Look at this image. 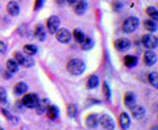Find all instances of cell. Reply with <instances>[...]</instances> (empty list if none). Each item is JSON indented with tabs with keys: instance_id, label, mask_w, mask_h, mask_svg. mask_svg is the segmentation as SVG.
<instances>
[{
	"instance_id": "4fadbf2b",
	"label": "cell",
	"mask_w": 158,
	"mask_h": 130,
	"mask_svg": "<svg viewBox=\"0 0 158 130\" xmlns=\"http://www.w3.org/2000/svg\"><path fill=\"white\" fill-rule=\"evenodd\" d=\"M124 103L128 108H132L133 105L136 104V96L133 92H127L125 93V97H124Z\"/></svg>"
},
{
	"instance_id": "4dcf8cb0",
	"label": "cell",
	"mask_w": 158,
	"mask_h": 130,
	"mask_svg": "<svg viewBox=\"0 0 158 130\" xmlns=\"http://www.w3.org/2000/svg\"><path fill=\"white\" fill-rule=\"evenodd\" d=\"M33 59L31 58V57H25V59H24V63H23V66H27V67H32L33 66Z\"/></svg>"
},
{
	"instance_id": "ba28073f",
	"label": "cell",
	"mask_w": 158,
	"mask_h": 130,
	"mask_svg": "<svg viewBox=\"0 0 158 130\" xmlns=\"http://www.w3.org/2000/svg\"><path fill=\"white\" fill-rule=\"evenodd\" d=\"M115 47L120 51H124V50H128L131 47V41L127 38H120V39H116L115 41Z\"/></svg>"
},
{
	"instance_id": "6da1fadb",
	"label": "cell",
	"mask_w": 158,
	"mask_h": 130,
	"mask_svg": "<svg viewBox=\"0 0 158 130\" xmlns=\"http://www.w3.org/2000/svg\"><path fill=\"white\" fill-rule=\"evenodd\" d=\"M86 70V64L81 59H71L67 63V71L71 75H82Z\"/></svg>"
},
{
	"instance_id": "83f0119b",
	"label": "cell",
	"mask_w": 158,
	"mask_h": 130,
	"mask_svg": "<svg viewBox=\"0 0 158 130\" xmlns=\"http://www.w3.org/2000/svg\"><path fill=\"white\" fill-rule=\"evenodd\" d=\"M36 36L41 39V41L45 38V29H44L42 25H37L36 26Z\"/></svg>"
},
{
	"instance_id": "f1b7e54d",
	"label": "cell",
	"mask_w": 158,
	"mask_h": 130,
	"mask_svg": "<svg viewBox=\"0 0 158 130\" xmlns=\"http://www.w3.org/2000/svg\"><path fill=\"white\" fill-rule=\"evenodd\" d=\"M24 59H25V57H24L21 53H15V55H13V61L16 62L17 64H23V63H24Z\"/></svg>"
},
{
	"instance_id": "9c48e42d",
	"label": "cell",
	"mask_w": 158,
	"mask_h": 130,
	"mask_svg": "<svg viewBox=\"0 0 158 130\" xmlns=\"http://www.w3.org/2000/svg\"><path fill=\"white\" fill-rule=\"evenodd\" d=\"M131 111H132L133 117L137 118V120H142L145 117V109L142 108L141 105H137V104H135V105L131 108Z\"/></svg>"
},
{
	"instance_id": "4316f807",
	"label": "cell",
	"mask_w": 158,
	"mask_h": 130,
	"mask_svg": "<svg viewBox=\"0 0 158 130\" xmlns=\"http://www.w3.org/2000/svg\"><path fill=\"white\" fill-rule=\"evenodd\" d=\"M73 36H74V39H75L77 42H79V43H81L83 39L86 38L85 34H83V32L81 30V29H75V30H74V33H73Z\"/></svg>"
},
{
	"instance_id": "836d02e7",
	"label": "cell",
	"mask_w": 158,
	"mask_h": 130,
	"mask_svg": "<svg viewBox=\"0 0 158 130\" xmlns=\"http://www.w3.org/2000/svg\"><path fill=\"white\" fill-rule=\"evenodd\" d=\"M6 51H7V45H6V42L0 41V54H4Z\"/></svg>"
},
{
	"instance_id": "44dd1931",
	"label": "cell",
	"mask_w": 158,
	"mask_h": 130,
	"mask_svg": "<svg viewBox=\"0 0 158 130\" xmlns=\"http://www.w3.org/2000/svg\"><path fill=\"white\" fill-rule=\"evenodd\" d=\"M124 63L127 67H135L137 64V58L135 55H127L124 58Z\"/></svg>"
},
{
	"instance_id": "484cf974",
	"label": "cell",
	"mask_w": 158,
	"mask_h": 130,
	"mask_svg": "<svg viewBox=\"0 0 158 130\" xmlns=\"http://www.w3.org/2000/svg\"><path fill=\"white\" fill-rule=\"evenodd\" d=\"M81 46H82L83 50H90V49H92V46H94V41H92L90 37H86V38L81 42Z\"/></svg>"
},
{
	"instance_id": "5bb4252c",
	"label": "cell",
	"mask_w": 158,
	"mask_h": 130,
	"mask_svg": "<svg viewBox=\"0 0 158 130\" xmlns=\"http://www.w3.org/2000/svg\"><path fill=\"white\" fill-rule=\"evenodd\" d=\"M118 121H120V125H121L123 128L128 129V128H129V125H131V117L128 116V113L123 112L120 114V117H118Z\"/></svg>"
},
{
	"instance_id": "cb8c5ba5",
	"label": "cell",
	"mask_w": 158,
	"mask_h": 130,
	"mask_svg": "<svg viewBox=\"0 0 158 130\" xmlns=\"http://www.w3.org/2000/svg\"><path fill=\"white\" fill-rule=\"evenodd\" d=\"M24 53H25L27 55L32 57L34 54H37V47L34 46V45H25V46H24Z\"/></svg>"
},
{
	"instance_id": "d6a6232c",
	"label": "cell",
	"mask_w": 158,
	"mask_h": 130,
	"mask_svg": "<svg viewBox=\"0 0 158 130\" xmlns=\"http://www.w3.org/2000/svg\"><path fill=\"white\" fill-rule=\"evenodd\" d=\"M103 91H104V95H106L107 99L111 97V91H110V88H108V84H107V83L103 84Z\"/></svg>"
},
{
	"instance_id": "7402d4cb",
	"label": "cell",
	"mask_w": 158,
	"mask_h": 130,
	"mask_svg": "<svg viewBox=\"0 0 158 130\" xmlns=\"http://www.w3.org/2000/svg\"><path fill=\"white\" fill-rule=\"evenodd\" d=\"M98 84H99L98 76H96V75H91V76L88 78V80H87V87L91 88V89H94V88L98 87Z\"/></svg>"
},
{
	"instance_id": "d4e9b609",
	"label": "cell",
	"mask_w": 158,
	"mask_h": 130,
	"mask_svg": "<svg viewBox=\"0 0 158 130\" xmlns=\"http://www.w3.org/2000/svg\"><path fill=\"white\" fill-rule=\"evenodd\" d=\"M7 68L9 72H17L19 71V64L13 61V59H8L7 61Z\"/></svg>"
},
{
	"instance_id": "5b68a950",
	"label": "cell",
	"mask_w": 158,
	"mask_h": 130,
	"mask_svg": "<svg viewBox=\"0 0 158 130\" xmlns=\"http://www.w3.org/2000/svg\"><path fill=\"white\" fill-rule=\"evenodd\" d=\"M99 122L104 129L107 130H113L115 129V121L112 120L111 116H108V114H102L100 117H99Z\"/></svg>"
},
{
	"instance_id": "3957f363",
	"label": "cell",
	"mask_w": 158,
	"mask_h": 130,
	"mask_svg": "<svg viewBox=\"0 0 158 130\" xmlns=\"http://www.w3.org/2000/svg\"><path fill=\"white\" fill-rule=\"evenodd\" d=\"M21 103H23V105L25 107V108L33 109V108L37 107V104H38V97H37L36 93H28V95H25V96L23 97Z\"/></svg>"
},
{
	"instance_id": "52a82bcc",
	"label": "cell",
	"mask_w": 158,
	"mask_h": 130,
	"mask_svg": "<svg viewBox=\"0 0 158 130\" xmlns=\"http://www.w3.org/2000/svg\"><path fill=\"white\" fill-rule=\"evenodd\" d=\"M57 39L61 43H69L70 42V39H71V33L65 28L58 29L57 30Z\"/></svg>"
},
{
	"instance_id": "1f68e13d",
	"label": "cell",
	"mask_w": 158,
	"mask_h": 130,
	"mask_svg": "<svg viewBox=\"0 0 158 130\" xmlns=\"http://www.w3.org/2000/svg\"><path fill=\"white\" fill-rule=\"evenodd\" d=\"M75 112H77V109H75V105H69L67 108V113H69V116L70 117H75Z\"/></svg>"
},
{
	"instance_id": "30bf717a",
	"label": "cell",
	"mask_w": 158,
	"mask_h": 130,
	"mask_svg": "<svg viewBox=\"0 0 158 130\" xmlns=\"http://www.w3.org/2000/svg\"><path fill=\"white\" fill-rule=\"evenodd\" d=\"M87 7H88L87 0H77V4H75V7H74V11H75L77 14H83L87 11Z\"/></svg>"
},
{
	"instance_id": "7a4b0ae2",
	"label": "cell",
	"mask_w": 158,
	"mask_h": 130,
	"mask_svg": "<svg viewBox=\"0 0 158 130\" xmlns=\"http://www.w3.org/2000/svg\"><path fill=\"white\" fill-rule=\"evenodd\" d=\"M138 25H140V20H138L137 17H135V16L128 17L124 21V24H123V32L132 33L138 28Z\"/></svg>"
},
{
	"instance_id": "603a6c76",
	"label": "cell",
	"mask_w": 158,
	"mask_h": 130,
	"mask_svg": "<svg viewBox=\"0 0 158 130\" xmlns=\"http://www.w3.org/2000/svg\"><path fill=\"white\" fill-rule=\"evenodd\" d=\"M144 26L148 32H156L157 30V25H156V21L153 20H145L144 21Z\"/></svg>"
},
{
	"instance_id": "8d00e7d4",
	"label": "cell",
	"mask_w": 158,
	"mask_h": 130,
	"mask_svg": "<svg viewBox=\"0 0 158 130\" xmlns=\"http://www.w3.org/2000/svg\"><path fill=\"white\" fill-rule=\"evenodd\" d=\"M21 105H23V103H21V101H17V103H16V107H15V108H17L19 111H23V107H21Z\"/></svg>"
},
{
	"instance_id": "277c9868",
	"label": "cell",
	"mask_w": 158,
	"mask_h": 130,
	"mask_svg": "<svg viewBox=\"0 0 158 130\" xmlns=\"http://www.w3.org/2000/svg\"><path fill=\"white\" fill-rule=\"evenodd\" d=\"M142 45L146 47V49H154L158 46V38L156 36H153V34H145L144 37H142Z\"/></svg>"
},
{
	"instance_id": "ab89813d",
	"label": "cell",
	"mask_w": 158,
	"mask_h": 130,
	"mask_svg": "<svg viewBox=\"0 0 158 130\" xmlns=\"http://www.w3.org/2000/svg\"><path fill=\"white\" fill-rule=\"evenodd\" d=\"M150 130H158V126L157 125H153V126L150 128Z\"/></svg>"
},
{
	"instance_id": "7c38bea8",
	"label": "cell",
	"mask_w": 158,
	"mask_h": 130,
	"mask_svg": "<svg viewBox=\"0 0 158 130\" xmlns=\"http://www.w3.org/2000/svg\"><path fill=\"white\" fill-rule=\"evenodd\" d=\"M7 11L11 16H17V14L20 13V7H19V4L16 2H9L7 4Z\"/></svg>"
},
{
	"instance_id": "f546056e",
	"label": "cell",
	"mask_w": 158,
	"mask_h": 130,
	"mask_svg": "<svg viewBox=\"0 0 158 130\" xmlns=\"http://www.w3.org/2000/svg\"><path fill=\"white\" fill-rule=\"evenodd\" d=\"M0 101L2 103L7 101V91H6V88H3V87H0Z\"/></svg>"
},
{
	"instance_id": "2e32d148",
	"label": "cell",
	"mask_w": 158,
	"mask_h": 130,
	"mask_svg": "<svg viewBox=\"0 0 158 130\" xmlns=\"http://www.w3.org/2000/svg\"><path fill=\"white\" fill-rule=\"evenodd\" d=\"M98 122H99V118L96 117V114H90V116L87 117V120H86V125L88 128H91V129L96 128Z\"/></svg>"
},
{
	"instance_id": "f35d334b",
	"label": "cell",
	"mask_w": 158,
	"mask_h": 130,
	"mask_svg": "<svg viewBox=\"0 0 158 130\" xmlns=\"http://www.w3.org/2000/svg\"><path fill=\"white\" fill-rule=\"evenodd\" d=\"M66 3H69V4H74V3H77V0H66Z\"/></svg>"
},
{
	"instance_id": "d590c367",
	"label": "cell",
	"mask_w": 158,
	"mask_h": 130,
	"mask_svg": "<svg viewBox=\"0 0 158 130\" xmlns=\"http://www.w3.org/2000/svg\"><path fill=\"white\" fill-rule=\"evenodd\" d=\"M2 113L6 116L7 118H9V120H12V116H11V113H9L8 111H6V109H2Z\"/></svg>"
},
{
	"instance_id": "8fae6325",
	"label": "cell",
	"mask_w": 158,
	"mask_h": 130,
	"mask_svg": "<svg viewBox=\"0 0 158 130\" xmlns=\"http://www.w3.org/2000/svg\"><path fill=\"white\" fill-rule=\"evenodd\" d=\"M144 62L146 66H153L157 62V55L156 53H153L152 50H148V51L144 54Z\"/></svg>"
},
{
	"instance_id": "e575fe53",
	"label": "cell",
	"mask_w": 158,
	"mask_h": 130,
	"mask_svg": "<svg viewBox=\"0 0 158 130\" xmlns=\"http://www.w3.org/2000/svg\"><path fill=\"white\" fill-rule=\"evenodd\" d=\"M42 4H44V0H36V6H34V8L40 9V8L42 7Z\"/></svg>"
},
{
	"instance_id": "ffe728a7",
	"label": "cell",
	"mask_w": 158,
	"mask_h": 130,
	"mask_svg": "<svg viewBox=\"0 0 158 130\" xmlns=\"http://www.w3.org/2000/svg\"><path fill=\"white\" fill-rule=\"evenodd\" d=\"M148 80L156 89H158V72H150L148 76Z\"/></svg>"
},
{
	"instance_id": "60d3db41",
	"label": "cell",
	"mask_w": 158,
	"mask_h": 130,
	"mask_svg": "<svg viewBox=\"0 0 158 130\" xmlns=\"http://www.w3.org/2000/svg\"><path fill=\"white\" fill-rule=\"evenodd\" d=\"M0 130H4V129H3V128H0Z\"/></svg>"
},
{
	"instance_id": "8992f818",
	"label": "cell",
	"mask_w": 158,
	"mask_h": 130,
	"mask_svg": "<svg viewBox=\"0 0 158 130\" xmlns=\"http://www.w3.org/2000/svg\"><path fill=\"white\" fill-rule=\"evenodd\" d=\"M59 17L58 16H50L48 18V30L50 34L57 33V30L59 29Z\"/></svg>"
},
{
	"instance_id": "ac0fdd59",
	"label": "cell",
	"mask_w": 158,
	"mask_h": 130,
	"mask_svg": "<svg viewBox=\"0 0 158 130\" xmlns=\"http://www.w3.org/2000/svg\"><path fill=\"white\" fill-rule=\"evenodd\" d=\"M28 91V86L25 83H23V82H20L16 84V87H15V93L16 95H24Z\"/></svg>"
},
{
	"instance_id": "74e56055",
	"label": "cell",
	"mask_w": 158,
	"mask_h": 130,
	"mask_svg": "<svg viewBox=\"0 0 158 130\" xmlns=\"http://www.w3.org/2000/svg\"><path fill=\"white\" fill-rule=\"evenodd\" d=\"M66 0H56V3L58 4V6H62V4H65Z\"/></svg>"
},
{
	"instance_id": "e0dca14e",
	"label": "cell",
	"mask_w": 158,
	"mask_h": 130,
	"mask_svg": "<svg viewBox=\"0 0 158 130\" xmlns=\"http://www.w3.org/2000/svg\"><path fill=\"white\" fill-rule=\"evenodd\" d=\"M146 13L148 16L150 17V20H153V21H158V9L154 8V7H148L146 8Z\"/></svg>"
},
{
	"instance_id": "d6986e66",
	"label": "cell",
	"mask_w": 158,
	"mask_h": 130,
	"mask_svg": "<svg viewBox=\"0 0 158 130\" xmlns=\"http://www.w3.org/2000/svg\"><path fill=\"white\" fill-rule=\"evenodd\" d=\"M48 116L50 117L52 120L58 118V116H59L58 108H57V107H54V105H49V107H48Z\"/></svg>"
},
{
	"instance_id": "9a60e30c",
	"label": "cell",
	"mask_w": 158,
	"mask_h": 130,
	"mask_svg": "<svg viewBox=\"0 0 158 130\" xmlns=\"http://www.w3.org/2000/svg\"><path fill=\"white\" fill-rule=\"evenodd\" d=\"M48 107H49V101L46 99H44V100H41V101H38L37 107H36V111H37L38 114H44L48 111Z\"/></svg>"
}]
</instances>
